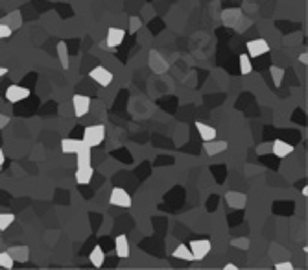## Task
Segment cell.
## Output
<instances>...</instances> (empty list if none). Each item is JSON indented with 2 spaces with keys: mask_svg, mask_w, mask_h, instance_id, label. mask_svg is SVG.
<instances>
[{
  "mask_svg": "<svg viewBox=\"0 0 308 270\" xmlns=\"http://www.w3.org/2000/svg\"><path fill=\"white\" fill-rule=\"evenodd\" d=\"M106 139V126L104 124H92V126H87L85 130H83V143L87 146H100Z\"/></svg>",
  "mask_w": 308,
  "mask_h": 270,
  "instance_id": "cell-1",
  "label": "cell"
},
{
  "mask_svg": "<svg viewBox=\"0 0 308 270\" xmlns=\"http://www.w3.org/2000/svg\"><path fill=\"white\" fill-rule=\"evenodd\" d=\"M89 78H91L94 83H98L100 87H109L113 83V73L109 69L101 67V65L92 69L91 73H89Z\"/></svg>",
  "mask_w": 308,
  "mask_h": 270,
  "instance_id": "cell-2",
  "label": "cell"
},
{
  "mask_svg": "<svg viewBox=\"0 0 308 270\" xmlns=\"http://www.w3.org/2000/svg\"><path fill=\"white\" fill-rule=\"evenodd\" d=\"M190 252H192V257L194 261H201L209 256V252H211V241L207 239H196V241H190L188 244Z\"/></svg>",
  "mask_w": 308,
  "mask_h": 270,
  "instance_id": "cell-3",
  "label": "cell"
},
{
  "mask_svg": "<svg viewBox=\"0 0 308 270\" xmlns=\"http://www.w3.org/2000/svg\"><path fill=\"white\" fill-rule=\"evenodd\" d=\"M32 95L28 87H20L17 83H11L8 89H6V100L11 102V104H17V102H22Z\"/></svg>",
  "mask_w": 308,
  "mask_h": 270,
  "instance_id": "cell-4",
  "label": "cell"
},
{
  "mask_svg": "<svg viewBox=\"0 0 308 270\" xmlns=\"http://www.w3.org/2000/svg\"><path fill=\"white\" fill-rule=\"evenodd\" d=\"M109 204L111 206H116V208H131V196L127 191H124L122 187H115L109 194Z\"/></svg>",
  "mask_w": 308,
  "mask_h": 270,
  "instance_id": "cell-5",
  "label": "cell"
},
{
  "mask_svg": "<svg viewBox=\"0 0 308 270\" xmlns=\"http://www.w3.org/2000/svg\"><path fill=\"white\" fill-rule=\"evenodd\" d=\"M246 47L249 58H259V56H264V54L270 52V43L266 39H251L246 43Z\"/></svg>",
  "mask_w": 308,
  "mask_h": 270,
  "instance_id": "cell-6",
  "label": "cell"
},
{
  "mask_svg": "<svg viewBox=\"0 0 308 270\" xmlns=\"http://www.w3.org/2000/svg\"><path fill=\"white\" fill-rule=\"evenodd\" d=\"M91 97L87 95H74L72 97V107H74V115L76 117H85L91 109Z\"/></svg>",
  "mask_w": 308,
  "mask_h": 270,
  "instance_id": "cell-7",
  "label": "cell"
},
{
  "mask_svg": "<svg viewBox=\"0 0 308 270\" xmlns=\"http://www.w3.org/2000/svg\"><path fill=\"white\" fill-rule=\"evenodd\" d=\"M125 39V30L124 28H109L106 35V47L107 49H116L124 43Z\"/></svg>",
  "mask_w": 308,
  "mask_h": 270,
  "instance_id": "cell-8",
  "label": "cell"
},
{
  "mask_svg": "<svg viewBox=\"0 0 308 270\" xmlns=\"http://www.w3.org/2000/svg\"><path fill=\"white\" fill-rule=\"evenodd\" d=\"M148 63H149V69L157 74H163V73L168 71V61H166V59H164L157 50H151V52H149Z\"/></svg>",
  "mask_w": 308,
  "mask_h": 270,
  "instance_id": "cell-9",
  "label": "cell"
},
{
  "mask_svg": "<svg viewBox=\"0 0 308 270\" xmlns=\"http://www.w3.org/2000/svg\"><path fill=\"white\" fill-rule=\"evenodd\" d=\"M227 148H229V143H227V141H218V139L203 141V150H205L207 155L223 154V152H227Z\"/></svg>",
  "mask_w": 308,
  "mask_h": 270,
  "instance_id": "cell-10",
  "label": "cell"
},
{
  "mask_svg": "<svg viewBox=\"0 0 308 270\" xmlns=\"http://www.w3.org/2000/svg\"><path fill=\"white\" fill-rule=\"evenodd\" d=\"M225 202L233 209H244L247 206V196L244 193H238V191H229L225 194Z\"/></svg>",
  "mask_w": 308,
  "mask_h": 270,
  "instance_id": "cell-11",
  "label": "cell"
},
{
  "mask_svg": "<svg viewBox=\"0 0 308 270\" xmlns=\"http://www.w3.org/2000/svg\"><path fill=\"white\" fill-rule=\"evenodd\" d=\"M11 257H13L15 263H26L30 259V248L24 244H17V246H11L10 250H8Z\"/></svg>",
  "mask_w": 308,
  "mask_h": 270,
  "instance_id": "cell-12",
  "label": "cell"
},
{
  "mask_svg": "<svg viewBox=\"0 0 308 270\" xmlns=\"http://www.w3.org/2000/svg\"><path fill=\"white\" fill-rule=\"evenodd\" d=\"M115 252L120 259H127V257H130L131 250H130V241H127V237L125 235L116 237L115 239Z\"/></svg>",
  "mask_w": 308,
  "mask_h": 270,
  "instance_id": "cell-13",
  "label": "cell"
},
{
  "mask_svg": "<svg viewBox=\"0 0 308 270\" xmlns=\"http://www.w3.org/2000/svg\"><path fill=\"white\" fill-rule=\"evenodd\" d=\"M271 152H273L277 158H286V155H290L294 152V146L283 139H275L273 145H271Z\"/></svg>",
  "mask_w": 308,
  "mask_h": 270,
  "instance_id": "cell-14",
  "label": "cell"
},
{
  "mask_svg": "<svg viewBox=\"0 0 308 270\" xmlns=\"http://www.w3.org/2000/svg\"><path fill=\"white\" fill-rule=\"evenodd\" d=\"M85 145L82 139H72V137H67V139L61 141V152L63 154H76L78 150Z\"/></svg>",
  "mask_w": 308,
  "mask_h": 270,
  "instance_id": "cell-15",
  "label": "cell"
},
{
  "mask_svg": "<svg viewBox=\"0 0 308 270\" xmlns=\"http://www.w3.org/2000/svg\"><path fill=\"white\" fill-rule=\"evenodd\" d=\"M196 130L197 133H199V137H201L203 141H212L216 139V128L214 126H209L205 124V122H196Z\"/></svg>",
  "mask_w": 308,
  "mask_h": 270,
  "instance_id": "cell-16",
  "label": "cell"
},
{
  "mask_svg": "<svg viewBox=\"0 0 308 270\" xmlns=\"http://www.w3.org/2000/svg\"><path fill=\"white\" fill-rule=\"evenodd\" d=\"M2 22H4V25H8L15 32V30H19L20 26H22V13H20L19 10H13L11 13L6 15L4 19H2Z\"/></svg>",
  "mask_w": 308,
  "mask_h": 270,
  "instance_id": "cell-17",
  "label": "cell"
},
{
  "mask_svg": "<svg viewBox=\"0 0 308 270\" xmlns=\"http://www.w3.org/2000/svg\"><path fill=\"white\" fill-rule=\"evenodd\" d=\"M92 167L91 165H87V167H78L76 169V182L80 185H87V184H91V179H92Z\"/></svg>",
  "mask_w": 308,
  "mask_h": 270,
  "instance_id": "cell-18",
  "label": "cell"
},
{
  "mask_svg": "<svg viewBox=\"0 0 308 270\" xmlns=\"http://www.w3.org/2000/svg\"><path fill=\"white\" fill-rule=\"evenodd\" d=\"M56 50H58V58H59V63H61V69L63 71H68V67H70V56H68L67 43H63V41L58 43Z\"/></svg>",
  "mask_w": 308,
  "mask_h": 270,
  "instance_id": "cell-19",
  "label": "cell"
},
{
  "mask_svg": "<svg viewBox=\"0 0 308 270\" xmlns=\"http://www.w3.org/2000/svg\"><path fill=\"white\" fill-rule=\"evenodd\" d=\"M91 146L83 145L82 148L76 152V165L78 167H87V165H91Z\"/></svg>",
  "mask_w": 308,
  "mask_h": 270,
  "instance_id": "cell-20",
  "label": "cell"
},
{
  "mask_svg": "<svg viewBox=\"0 0 308 270\" xmlns=\"http://www.w3.org/2000/svg\"><path fill=\"white\" fill-rule=\"evenodd\" d=\"M89 261H91V265L94 268H101L104 266V261H106V254L101 250L100 246H94V250L89 254Z\"/></svg>",
  "mask_w": 308,
  "mask_h": 270,
  "instance_id": "cell-21",
  "label": "cell"
},
{
  "mask_svg": "<svg viewBox=\"0 0 308 270\" xmlns=\"http://www.w3.org/2000/svg\"><path fill=\"white\" fill-rule=\"evenodd\" d=\"M240 17H242V13H240V10H225L223 11V15H222V20H223V25H227V26H235L238 20H240Z\"/></svg>",
  "mask_w": 308,
  "mask_h": 270,
  "instance_id": "cell-22",
  "label": "cell"
},
{
  "mask_svg": "<svg viewBox=\"0 0 308 270\" xmlns=\"http://www.w3.org/2000/svg\"><path fill=\"white\" fill-rule=\"evenodd\" d=\"M238 67H240L242 76L251 74V71H253V63H251V58L247 54H240V56H238Z\"/></svg>",
  "mask_w": 308,
  "mask_h": 270,
  "instance_id": "cell-23",
  "label": "cell"
},
{
  "mask_svg": "<svg viewBox=\"0 0 308 270\" xmlns=\"http://www.w3.org/2000/svg\"><path fill=\"white\" fill-rule=\"evenodd\" d=\"M173 257H175V259H183V261H194L192 252H190L188 244H177V248L173 250Z\"/></svg>",
  "mask_w": 308,
  "mask_h": 270,
  "instance_id": "cell-24",
  "label": "cell"
},
{
  "mask_svg": "<svg viewBox=\"0 0 308 270\" xmlns=\"http://www.w3.org/2000/svg\"><path fill=\"white\" fill-rule=\"evenodd\" d=\"M270 73H271V80H273L275 87H280V83H283V78H284V69L277 67V65H271Z\"/></svg>",
  "mask_w": 308,
  "mask_h": 270,
  "instance_id": "cell-25",
  "label": "cell"
},
{
  "mask_svg": "<svg viewBox=\"0 0 308 270\" xmlns=\"http://www.w3.org/2000/svg\"><path fill=\"white\" fill-rule=\"evenodd\" d=\"M15 222L13 213H0V232H6Z\"/></svg>",
  "mask_w": 308,
  "mask_h": 270,
  "instance_id": "cell-26",
  "label": "cell"
},
{
  "mask_svg": "<svg viewBox=\"0 0 308 270\" xmlns=\"http://www.w3.org/2000/svg\"><path fill=\"white\" fill-rule=\"evenodd\" d=\"M15 266V261L13 257L8 254V250L6 252H0V268H6V270H11Z\"/></svg>",
  "mask_w": 308,
  "mask_h": 270,
  "instance_id": "cell-27",
  "label": "cell"
},
{
  "mask_svg": "<svg viewBox=\"0 0 308 270\" xmlns=\"http://www.w3.org/2000/svg\"><path fill=\"white\" fill-rule=\"evenodd\" d=\"M11 34H13V30H11L10 26L4 25V22L0 20V39H8V37H11Z\"/></svg>",
  "mask_w": 308,
  "mask_h": 270,
  "instance_id": "cell-28",
  "label": "cell"
},
{
  "mask_svg": "<svg viewBox=\"0 0 308 270\" xmlns=\"http://www.w3.org/2000/svg\"><path fill=\"white\" fill-rule=\"evenodd\" d=\"M140 26H142V20H140L139 17H131V19H130V32H133V34H135Z\"/></svg>",
  "mask_w": 308,
  "mask_h": 270,
  "instance_id": "cell-29",
  "label": "cell"
},
{
  "mask_svg": "<svg viewBox=\"0 0 308 270\" xmlns=\"http://www.w3.org/2000/svg\"><path fill=\"white\" fill-rule=\"evenodd\" d=\"M231 244L235 246V248H242V250H247V248H249V241H247V239H235Z\"/></svg>",
  "mask_w": 308,
  "mask_h": 270,
  "instance_id": "cell-30",
  "label": "cell"
},
{
  "mask_svg": "<svg viewBox=\"0 0 308 270\" xmlns=\"http://www.w3.org/2000/svg\"><path fill=\"white\" fill-rule=\"evenodd\" d=\"M275 268L277 270H294V265H292L290 261H280V263L275 265Z\"/></svg>",
  "mask_w": 308,
  "mask_h": 270,
  "instance_id": "cell-31",
  "label": "cell"
},
{
  "mask_svg": "<svg viewBox=\"0 0 308 270\" xmlns=\"http://www.w3.org/2000/svg\"><path fill=\"white\" fill-rule=\"evenodd\" d=\"M8 124H10V117L4 115V113H0V130H4Z\"/></svg>",
  "mask_w": 308,
  "mask_h": 270,
  "instance_id": "cell-32",
  "label": "cell"
},
{
  "mask_svg": "<svg viewBox=\"0 0 308 270\" xmlns=\"http://www.w3.org/2000/svg\"><path fill=\"white\" fill-rule=\"evenodd\" d=\"M299 61L303 63V65H308V54H306V52L299 54Z\"/></svg>",
  "mask_w": 308,
  "mask_h": 270,
  "instance_id": "cell-33",
  "label": "cell"
},
{
  "mask_svg": "<svg viewBox=\"0 0 308 270\" xmlns=\"http://www.w3.org/2000/svg\"><path fill=\"white\" fill-rule=\"evenodd\" d=\"M223 268H225V270H236V268H238V266H236V265H233V263H227V265L223 266Z\"/></svg>",
  "mask_w": 308,
  "mask_h": 270,
  "instance_id": "cell-34",
  "label": "cell"
},
{
  "mask_svg": "<svg viewBox=\"0 0 308 270\" xmlns=\"http://www.w3.org/2000/svg\"><path fill=\"white\" fill-rule=\"evenodd\" d=\"M6 74H8V69H6V67H0V78L6 76Z\"/></svg>",
  "mask_w": 308,
  "mask_h": 270,
  "instance_id": "cell-35",
  "label": "cell"
},
{
  "mask_svg": "<svg viewBox=\"0 0 308 270\" xmlns=\"http://www.w3.org/2000/svg\"><path fill=\"white\" fill-rule=\"evenodd\" d=\"M4 152H2V148H0V167H2V165H4Z\"/></svg>",
  "mask_w": 308,
  "mask_h": 270,
  "instance_id": "cell-36",
  "label": "cell"
},
{
  "mask_svg": "<svg viewBox=\"0 0 308 270\" xmlns=\"http://www.w3.org/2000/svg\"><path fill=\"white\" fill-rule=\"evenodd\" d=\"M0 169H2V167H0Z\"/></svg>",
  "mask_w": 308,
  "mask_h": 270,
  "instance_id": "cell-37",
  "label": "cell"
}]
</instances>
